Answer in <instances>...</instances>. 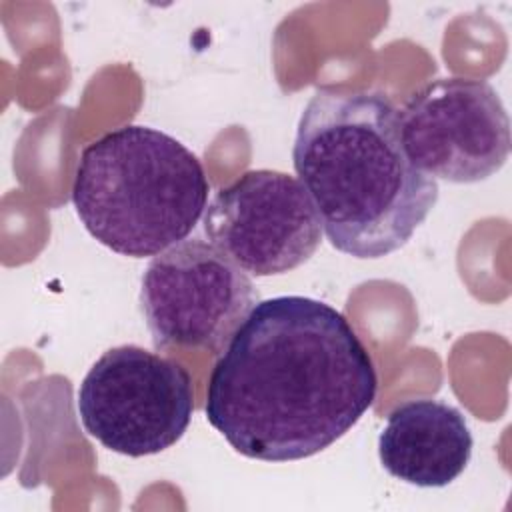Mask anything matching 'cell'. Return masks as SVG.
<instances>
[{"mask_svg":"<svg viewBox=\"0 0 512 512\" xmlns=\"http://www.w3.org/2000/svg\"><path fill=\"white\" fill-rule=\"evenodd\" d=\"M472 446L464 414L432 398L398 404L378 436L384 470L420 488H442L454 482L468 466Z\"/></svg>","mask_w":512,"mask_h":512,"instance_id":"8","label":"cell"},{"mask_svg":"<svg viewBox=\"0 0 512 512\" xmlns=\"http://www.w3.org/2000/svg\"><path fill=\"white\" fill-rule=\"evenodd\" d=\"M292 160L322 232L354 258L402 248L438 200V182L404 152L396 106L376 92L318 90L298 120Z\"/></svg>","mask_w":512,"mask_h":512,"instance_id":"2","label":"cell"},{"mask_svg":"<svg viewBox=\"0 0 512 512\" xmlns=\"http://www.w3.org/2000/svg\"><path fill=\"white\" fill-rule=\"evenodd\" d=\"M374 362L334 306L308 296L260 300L236 330L206 390V420L242 456L310 458L372 406Z\"/></svg>","mask_w":512,"mask_h":512,"instance_id":"1","label":"cell"},{"mask_svg":"<svg viewBox=\"0 0 512 512\" xmlns=\"http://www.w3.org/2000/svg\"><path fill=\"white\" fill-rule=\"evenodd\" d=\"M76 406L84 430L104 448L150 456L184 436L194 412L192 378L178 362L124 344L92 364Z\"/></svg>","mask_w":512,"mask_h":512,"instance_id":"4","label":"cell"},{"mask_svg":"<svg viewBox=\"0 0 512 512\" xmlns=\"http://www.w3.org/2000/svg\"><path fill=\"white\" fill-rule=\"evenodd\" d=\"M258 302L246 272L200 238L156 254L142 276L140 308L156 350L222 354Z\"/></svg>","mask_w":512,"mask_h":512,"instance_id":"5","label":"cell"},{"mask_svg":"<svg viewBox=\"0 0 512 512\" xmlns=\"http://www.w3.org/2000/svg\"><path fill=\"white\" fill-rule=\"evenodd\" d=\"M208 192L200 160L180 140L128 124L82 150L72 204L100 244L144 258L186 240L206 210Z\"/></svg>","mask_w":512,"mask_h":512,"instance_id":"3","label":"cell"},{"mask_svg":"<svg viewBox=\"0 0 512 512\" xmlns=\"http://www.w3.org/2000/svg\"><path fill=\"white\" fill-rule=\"evenodd\" d=\"M408 160L426 176L474 184L510 156V118L486 80L436 78L398 112Z\"/></svg>","mask_w":512,"mask_h":512,"instance_id":"6","label":"cell"},{"mask_svg":"<svg viewBox=\"0 0 512 512\" xmlns=\"http://www.w3.org/2000/svg\"><path fill=\"white\" fill-rule=\"evenodd\" d=\"M204 234L252 276L284 274L318 250L322 222L304 184L280 170H248L204 210Z\"/></svg>","mask_w":512,"mask_h":512,"instance_id":"7","label":"cell"}]
</instances>
